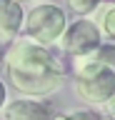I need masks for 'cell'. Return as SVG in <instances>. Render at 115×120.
I'll return each instance as SVG.
<instances>
[{"label":"cell","instance_id":"5b68a950","mask_svg":"<svg viewBox=\"0 0 115 120\" xmlns=\"http://www.w3.org/2000/svg\"><path fill=\"white\" fill-rule=\"evenodd\" d=\"M0 112H3L5 120H50L55 115L50 103H45V100H33V98L8 100Z\"/></svg>","mask_w":115,"mask_h":120},{"label":"cell","instance_id":"30bf717a","mask_svg":"<svg viewBox=\"0 0 115 120\" xmlns=\"http://www.w3.org/2000/svg\"><path fill=\"white\" fill-rule=\"evenodd\" d=\"M50 120H103L100 118V112L90 110V108H83V110H70V112H55Z\"/></svg>","mask_w":115,"mask_h":120},{"label":"cell","instance_id":"7c38bea8","mask_svg":"<svg viewBox=\"0 0 115 120\" xmlns=\"http://www.w3.org/2000/svg\"><path fill=\"white\" fill-rule=\"evenodd\" d=\"M5 103H8V88H5V82L0 80V110L5 108Z\"/></svg>","mask_w":115,"mask_h":120},{"label":"cell","instance_id":"7a4b0ae2","mask_svg":"<svg viewBox=\"0 0 115 120\" xmlns=\"http://www.w3.org/2000/svg\"><path fill=\"white\" fill-rule=\"evenodd\" d=\"M65 28H68L65 10L58 8V5H50V3L35 5L30 13H25V20H23L25 38L33 40L35 45L50 48V50L58 45V40L65 33Z\"/></svg>","mask_w":115,"mask_h":120},{"label":"cell","instance_id":"8992f818","mask_svg":"<svg viewBox=\"0 0 115 120\" xmlns=\"http://www.w3.org/2000/svg\"><path fill=\"white\" fill-rule=\"evenodd\" d=\"M113 50L110 48H105V43L100 45L98 50L88 52V55H80V58H73V63H70V73H73V78L75 80H85V78H90V75L100 73L103 68L113 65Z\"/></svg>","mask_w":115,"mask_h":120},{"label":"cell","instance_id":"ba28073f","mask_svg":"<svg viewBox=\"0 0 115 120\" xmlns=\"http://www.w3.org/2000/svg\"><path fill=\"white\" fill-rule=\"evenodd\" d=\"M95 25H98V33H100V38H103V43L108 40V43L115 45V3H108L98 13Z\"/></svg>","mask_w":115,"mask_h":120},{"label":"cell","instance_id":"4fadbf2b","mask_svg":"<svg viewBox=\"0 0 115 120\" xmlns=\"http://www.w3.org/2000/svg\"><path fill=\"white\" fill-rule=\"evenodd\" d=\"M18 3H23V0H18Z\"/></svg>","mask_w":115,"mask_h":120},{"label":"cell","instance_id":"9c48e42d","mask_svg":"<svg viewBox=\"0 0 115 120\" xmlns=\"http://www.w3.org/2000/svg\"><path fill=\"white\" fill-rule=\"evenodd\" d=\"M65 5H68L70 13L80 15V18H88L90 13H95L100 5V0H65Z\"/></svg>","mask_w":115,"mask_h":120},{"label":"cell","instance_id":"52a82bcc","mask_svg":"<svg viewBox=\"0 0 115 120\" xmlns=\"http://www.w3.org/2000/svg\"><path fill=\"white\" fill-rule=\"evenodd\" d=\"M25 10L18 0H0V38L15 40L23 30Z\"/></svg>","mask_w":115,"mask_h":120},{"label":"cell","instance_id":"6da1fadb","mask_svg":"<svg viewBox=\"0 0 115 120\" xmlns=\"http://www.w3.org/2000/svg\"><path fill=\"white\" fill-rule=\"evenodd\" d=\"M0 60H3L5 78L13 85V90L33 100L58 93L68 75V65L63 63L58 52L43 45H35L28 38L10 40L8 50L3 52Z\"/></svg>","mask_w":115,"mask_h":120},{"label":"cell","instance_id":"3957f363","mask_svg":"<svg viewBox=\"0 0 115 120\" xmlns=\"http://www.w3.org/2000/svg\"><path fill=\"white\" fill-rule=\"evenodd\" d=\"M100 45H103V38L98 33V25H95V20H88V18H80L73 25H68L58 40V48L70 58L88 55V52L98 50Z\"/></svg>","mask_w":115,"mask_h":120},{"label":"cell","instance_id":"277c9868","mask_svg":"<svg viewBox=\"0 0 115 120\" xmlns=\"http://www.w3.org/2000/svg\"><path fill=\"white\" fill-rule=\"evenodd\" d=\"M75 93L85 105L100 108L105 100H110L115 95V68L108 65L85 80H75Z\"/></svg>","mask_w":115,"mask_h":120},{"label":"cell","instance_id":"8fae6325","mask_svg":"<svg viewBox=\"0 0 115 120\" xmlns=\"http://www.w3.org/2000/svg\"><path fill=\"white\" fill-rule=\"evenodd\" d=\"M100 118H108V120H115V95L110 98V100H105V103L100 105Z\"/></svg>","mask_w":115,"mask_h":120}]
</instances>
